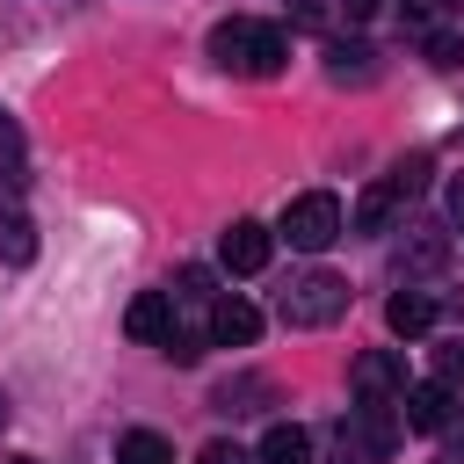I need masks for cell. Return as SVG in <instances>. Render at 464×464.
I'll return each instance as SVG.
<instances>
[{"label": "cell", "mask_w": 464, "mask_h": 464, "mask_svg": "<svg viewBox=\"0 0 464 464\" xmlns=\"http://www.w3.org/2000/svg\"><path fill=\"white\" fill-rule=\"evenodd\" d=\"M116 464H174V450H167L152 428H130V435L116 442Z\"/></svg>", "instance_id": "13"}, {"label": "cell", "mask_w": 464, "mask_h": 464, "mask_svg": "<svg viewBox=\"0 0 464 464\" xmlns=\"http://www.w3.org/2000/svg\"><path fill=\"white\" fill-rule=\"evenodd\" d=\"M123 326H130V341H152V348H167V334H174V290H145V297H130Z\"/></svg>", "instance_id": "7"}, {"label": "cell", "mask_w": 464, "mask_h": 464, "mask_svg": "<svg viewBox=\"0 0 464 464\" xmlns=\"http://www.w3.org/2000/svg\"><path fill=\"white\" fill-rule=\"evenodd\" d=\"M384 326H392V334H428V326H435V297H420V290L406 283V290L384 304Z\"/></svg>", "instance_id": "10"}, {"label": "cell", "mask_w": 464, "mask_h": 464, "mask_svg": "<svg viewBox=\"0 0 464 464\" xmlns=\"http://www.w3.org/2000/svg\"><path fill=\"white\" fill-rule=\"evenodd\" d=\"M450 210H457V225H464V174L450 181Z\"/></svg>", "instance_id": "19"}, {"label": "cell", "mask_w": 464, "mask_h": 464, "mask_svg": "<svg viewBox=\"0 0 464 464\" xmlns=\"http://www.w3.org/2000/svg\"><path fill=\"white\" fill-rule=\"evenodd\" d=\"M442 261H450V239H406V254H399L406 276H435Z\"/></svg>", "instance_id": "14"}, {"label": "cell", "mask_w": 464, "mask_h": 464, "mask_svg": "<svg viewBox=\"0 0 464 464\" xmlns=\"http://www.w3.org/2000/svg\"><path fill=\"white\" fill-rule=\"evenodd\" d=\"M399 413H406V428L435 435V428L450 420V384H406V392H399Z\"/></svg>", "instance_id": "9"}, {"label": "cell", "mask_w": 464, "mask_h": 464, "mask_svg": "<svg viewBox=\"0 0 464 464\" xmlns=\"http://www.w3.org/2000/svg\"><path fill=\"white\" fill-rule=\"evenodd\" d=\"M268 254H276V239H268V225H254V218H239V225L218 239V261H225L232 276H261Z\"/></svg>", "instance_id": "5"}, {"label": "cell", "mask_w": 464, "mask_h": 464, "mask_svg": "<svg viewBox=\"0 0 464 464\" xmlns=\"http://www.w3.org/2000/svg\"><path fill=\"white\" fill-rule=\"evenodd\" d=\"M210 58H218L225 72H239V80H276V72H283V58H290V36H283L276 22L232 14V22H218V29H210Z\"/></svg>", "instance_id": "1"}, {"label": "cell", "mask_w": 464, "mask_h": 464, "mask_svg": "<svg viewBox=\"0 0 464 464\" xmlns=\"http://www.w3.org/2000/svg\"><path fill=\"white\" fill-rule=\"evenodd\" d=\"M377 7H384V0H341V14H348V22H370Z\"/></svg>", "instance_id": "18"}, {"label": "cell", "mask_w": 464, "mask_h": 464, "mask_svg": "<svg viewBox=\"0 0 464 464\" xmlns=\"http://www.w3.org/2000/svg\"><path fill=\"white\" fill-rule=\"evenodd\" d=\"M341 312H348V283H341V276H326V268L290 276V290H283V326H334Z\"/></svg>", "instance_id": "3"}, {"label": "cell", "mask_w": 464, "mask_h": 464, "mask_svg": "<svg viewBox=\"0 0 464 464\" xmlns=\"http://www.w3.org/2000/svg\"><path fill=\"white\" fill-rule=\"evenodd\" d=\"M0 145H7V152H14V145H22V138H14V123H0Z\"/></svg>", "instance_id": "20"}, {"label": "cell", "mask_w": 464, "mask_h": 464, "mask_svg": "<svg viewBox=\"0 0 464 464\" xmlns=\"http://www.w3.org/2000/svg\"><path fill=\"white\" fill-rule=\"evenodd\" d=\"M196 464H261V457H246V450H239V442H210V450H203V457H196Z\"/></svg>", "instance_id": "15"}, {"label": "cell", "mask_w": 464, "mask_h": 464, "mask_svg": "<svg viewBox=\"0 0 464 464\" xmlns=\"http://www.w3.org/2000/svg\"><path fill=\"white\" fill-rule=\"evenodd\" d=\"M413 188H420V160H413V167H399V174H384V181H370V188L355 196V218H348V225H355V232H384V225H392V210H399Z\"/></svg>", "instance_id": "4"}, {"label": "cell", "mask_w": 464, "mask_h": 464, "mask_svg": "<svg viewBox=\"0 0 464 464\" xmlns=\"http://www.w3.org/2000/svg\"><path fill=\"white\" fill-rule=\"evenodd\" d=\"M341 196H326V188H304V196H290L283 203V239L290 246H304V254H326L334 239H341Z\"/></svg>", "instance_id": "2"}, {"label": "cell", "mask_w": 464, "mask_h": 464, "mask_svg": "<svg viewBox=\"0 0 464 464\" xmlns=\"http://www.w3.org/2000/svg\"><path fill=\"white\" fill-rule=\"evenodd\" d=\"M435 370H442V384H457V377H464V348H442V355H435Z\"/></svg>", "instance_id": "17"}, {"label": "cell", "mask_w": 464, "mask_h": 464, "mask_svg": "<svg viewBox=\"0 0 464 464\" xmlns=\"http://www.w3.org/2000/svg\"><path fill=\"white\" fill-rule=\"evenodd\" d=\"M348 384H355V399H399L406 392V362L384 355V348H370V355L348 362Z\"/></svg>", "instance_id": "6"}, {"label": "cell", "mask_w": 464, "mask_h": 464, "mask_svg": "<svg viewBox=\"0 0 464 464\" xmlns=\"http://www.w3.org/2000/svg\"><path fill=\"white\" fill-rule=\"evenodd\" d=\"M7 464H36V457H7Z\"/></svg>", "instance_id": "21"}, {"label": "cell", "mask_w": 464, "mask_h": 464, "mask_svg": "<svg viewBox=\"0 0 464 464\" xmlns=\"http://www.w3.org/2000/svg\"><path fill=\"white\" fill-rule=\"evenodd\" d=\"M261 464H312V435L304 428H290V420H276L268 435H261V450H254Z\"/></svg>", "instance_id": "11"}, {"label": "cell", "mask_w": 464, "mask_h": 464, "mask_svg": "<svg viewBox=\"0 0 464 464\" xmlns=\"http://www.w3.org/2000/svg\"><path fill=\"white\" fill-rule=\"evenodd\" d=\"M428 58H435V65H457L464 44H457V36H428Z\"/></svg>", "instance_id": "16"}, {"label": "cell", "mask_w": 464, "mask_h": 464, "mask_svg": "<svg viewBox=\"0 0 464 464\" xmlns=\"http://www.w3.org/2000/svg\"><path fill=\"white\" fill-rule=\"evenodd\" d=\"M0 261H7V268H29V261H36V225H29L22 210H0Z\"/></svg>", "instance_id": "12"}, {"label": "cell", "mask_w": 464, "mask_h": 464, "mask_svg": "<svg viewBox=\"0 0 464 464\" xmlns=\"http://www.w3.org/2000/svg\"><path fill=\"white\" fill-rule=\"evenodd\" d=\"M210 341H218V348H254V341H261V312H254L246 297H218V304H210Z\"/></svg>", "instance_id": "8"}]
</instances>
